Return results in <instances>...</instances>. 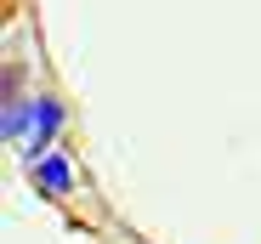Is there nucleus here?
<instances>
[{
    "mask_svg": "<svg viewBox=\"0 0 261 244\" xmlns=\"http://www.w3.org/2000/svg\"><path fill=\"white\" fill-rule=\"evenodd\" d=\"M57 131H63V102H57V97H40V102H34V137L23 142V165L46 159V148H51Z\"/></svg>",
    "mask_w": 261,
    "mask_h": 244,
    "instance_id": "2",
    "label": "nucleus"
},
{
    "mask_svg": "<svg viewBox=\"0 0 261 244\" xmlns=\"http://www.w3.org/2000/svg\"><path fill=\"white\" fill-rule=\"evenodd\" d=\"M29 176H34L40 193H51V199H68V193L80 187V165H74L68 153H46V159H34Z\"/></svg>",
    "mask_w": 261,
    "mask_h": 244,
    "instance_id": "1",
    "label": "nucleus"
},
{
    "mask_svg": "<svg viewBox=\"0 0 261 244\" xmlns=\"http://www.w3.org/2000/svg\"><path fill=\"white\" fill-rule=\"evenodd\" d=\"M29 119H34V102H29V97H12V102H6V137H12V142H23Z\"/></svg>",
    "mask_w": 261,
    "mask_h": 244,
    "instance_id": "3",
    "label": "nucleus"
}]
</instances>
